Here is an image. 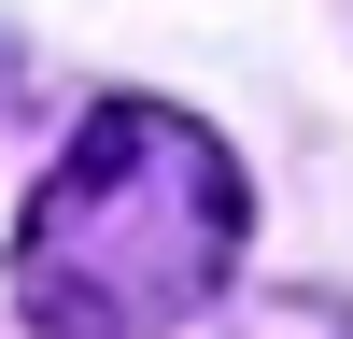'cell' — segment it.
Here are the masks:
<instances>
[{
  "label": "cell",
  "instance_id": "6da1fadb",
  "mask_svg": "<svg viewBox=\"0 0 353 339\" xmlns=\"http://www.w3.org/2000/svg\"><path fill=\"white\" fill-rule=\"evenodd\" d=\"M241 156L170 99H99L14 226V297L57 339H156L241 269Z\"/></svg>",
  "mask_w": 353,
  "mask_h": 339
}]
</instances>
